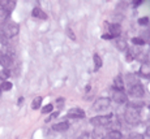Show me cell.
<instances>
[{"mask_svg":"<svg viewBox=\"0 0 150 139\" xmlns=\"http://www.w3.org/2000/svg\"><path fill=\"white\" fill-rule=\"evenodd\" d=\"M1 33L7 39L14 38V37L18 35V33H20V26L13 21H7L4 25H3Z\"/></svg>","mask_w":150,"mask_h":139,"instance_id":"6da1fadb","label":"cell"},{"mask_svg":"<svg viewBox=\"0 0 150 139\" xmlns=\"http://www.w3.org/2000/svg\"><path fill=\"white\" fill-rule=\"evenodd\" d=\"M114 114H106V116H96V117L90 118V124L96 127H106L110 126Z\"/></svg>","mask_w":150,"mask_h":139,"instance_id":"7a4b0ae2","label":"cell"},{"mask_svg":"<svg viewBox=\"0 0 150 139\" xmlns=\"http://www.w3.org/2000/svg\"><path fill=\"white\" fill-rule=\"evenodd\" d=\"M124 118H125V121L129 125H138L140 124V114L134 109H128L125 112V114H124Z\"/></svg>","mask_w":150,"mask_h":139,"instance_id":"3957f363","label":"cell"},{"mask_svg":"<svg viewBox=\"0 0 150 139\" xmlns=\"http://www.w3.org/2000/svg\"><path fill=\"white\" fill-rule=\"evenodd\" d=\"M129 95L133 98H142L144 95H145V88H144L142 85H140V83H134V85L131 86V88H129Z\"/></svg>","mask_w":150,"mask_h":139,"instance_id":"277c9868","label":"cell"},{"mask_svg":"<svg viewBox=\"0 0 150 139\" xmlns=\"http://www.w3.org/2000/svg\"><path fill=\"white\" fill-rule=\"evenodd\" d=\"M110 104H111V99L110 98H99L97 101H94L93 108L96 111H105V109H107L110 107Z\"/></svg>","mask_w":150,"mask_h":139,"instance_id":"5b68a950","label":"cell"},{"mask_svg":"<svg viewBox=\"0 0 150 139\" xmlns=\"http://www.w3.org/2000/svg\"><path fill=\"white\" fill-rule=\"evenodd\" d=\"M112 100L117 104H125L128 103V98H127L125 92L120 91V90H114L112 92Z\"/></svg>","mask_w":150,"mask_h":139,"instance_id":"8992f818","label":"cell"},{"mask_svg":"<svg viewBox=\"0 0 150 139\" xmlns=\"http://www.w3.org/2000/svg\"><path fill=\"white\" fill-rule=\"evenodd\" d=\"M13 64V60H12V56L8 53H0V65L3 66L4 69H8L11 68Z\"/></svg>","mask_w":150,"mask_h":139,"instance_id":"52a82bcc","label":"cell"},{"mask_svg":"<svg viewBox=\"0 0 150 139\" xmlns=\"http://www.w3.org/2000/svg\"><path fill=\"white\" fill-rule=\"evenodd\" d=\"M0 7L4 8L8 13H12V11L16 7V1L14 0H12V1L11 0H0Z\"/></svg>","mask_w":150,"mask_h":139,"instance_id":"ba28073f","label":"cell"},{"mask_svg":"<svg viewBox=\"0 0 150 139\" xmlns=\"http://www.w3.org/2000/svg\"><path fill=\"white\" fill-rule=\"evenodd\" d=\"M108 31H110L108 34L112 37V38H117V37L122 34V26H120L119 24H111L110 25Z\"/></svg>","mask_w":150,"mask_h":139,"instance_id":"9c48e42d","label":"cell"},{"mask_svg":"<svg viewBox=\"0 0 150 139\" xmlns=\"http://www.w3.org/2000/svg\"><path fill=\"white\" fill-rule=\"evenodd\" d=\"M68 117L69 118H83L85 117V112L80 108H72L68 111Z\"/></svg>","mask_w":150,"mask_h":139,"instance_id":"30bf717a","label":"cell"},{"mask_svg":"<svg viewBox=\"0 0 150 139\" xmlns=\"http://www.w3.org/2000/svg\"><path fill=\"white\" fill-rule=\"evenodd\" d=\"M31 16L35 17V18H41V20H47V14L42 11V8L39 7H35L33 9V12H31Z\"/></svg>","mask_w":150,"mask_h":139,"instance_id":"8fae6325","label":"cell"},{"mask_svg":"<svg viewBox=\"0 0 150 139\" xmlns=\"http://www.w3.org/2000/svg\"><path fill=\"white\" fill-rule=\"evenodd\" d=\"M69 129V124L67 121H63V122H57L52 125V130L55 131H65V130Z\"/></svg>","mask_w":150,"mask_h":139,"instance_id":"7c38bea8","label":"cell"},{"mask_svg":"<svg viewBox=\"0 0 150 139\" xmlns=\"http://www.w3.org/2000/svg\"><path fill=\"white\" fill-rule=\"evenodd\" d=\"M114 87H115V90H120V91L124 90V81H123L122 76H117L114 79Z\"/></svg>","mask_w":150,"mask_h":139,"instance_id":"4fadbf2b","label":"cell"},{"mask_svg":"<svg viewBox=\"0 0 150 139\" xmlns=\"http://www.w3.org/2000/svg\"><path fill=\"white\" fill-rule=\"evenodd\" d=\"M140 74H141L142 77L149 78V76H150V66H149L148 62H144L142 65H141V68H140Z\"/></svg>","mask_w":150,"mask_h":139,"instance_id":"5bb4252c","label":"cell"},{"mask_svg":"<svg viewBox=\"0 0 150 139\" xmlns=\"http://www.w3.org/2000/svg\"><path fill=\"white\" fill-rule=\"evenodd\" d=\"M9 16H11V13H8L7 11L4 9V8H1V7H0V24H1V25H4L5 22L8 21V18H9Z\"/></svg>","mask_w":150,"mask_h":139,"instance_id":"9a60e30c","label":"cell"},{"mask_svg":"<svg viewBox=\"0 0 150 139\" xmlns=\"http://www.w3.org/2000/svg\"><path fill=\"white\" fill-rule=\"evenodd\" d=\"M116 48L123 52H125L128 50V44H127L125 39H116Z\"/></svg>","mask_w":150,"mask_h":139,"instance_id":"2e32d148","label":"cell"},{"mask_svg":"<svg viewBox=\"0 0 150 139\" xmlns=\"http://www.w3.org/2000/svg\"><path fill=\"white\" fill-rule=\"evenodd\" d=\"M93 139H105L106 138V133L103 130H100V127H98L97 130H94L93 134H91Z\"/></svg>","mask_w":150,"mask_h":139,"instance_id":"e0dca14e","label":"cell"},{"mask_svg":"<svg viewBox=\"0 0 150 139\" xmlns=\"http://www.w3.org/2000/svg\"><path fill=\"white\" fill-rule=\"evenodd\" d=\"M108 139H122V133L120 130H110L107 133Z\"/></svg>","mask_w":150,"mask_h":139,"instance_id":"ac0fdd59","label":"cell"},{"mask_svg":"<svg viewBox=\"0 0 150 139\" xmlns=\"http://www.w3.org/2000/svg\"><path fill=\"white\" fill-rule=\"evenodd\" d=\"M93 61H94V69H96V70L102 68V59H100V56L98 53H94Z\"/></svg>","mask_w":150,"mask_h":139,"instance_id":"d6986e66","label":"cell"},{"mask_svg":"<svg viewBox=\"0 0 150 139\" xmlns=\"http://www.w3.org/2000/svg\"><path fill=\"white\" fill-rule=\"evenodd\" d=\"M42 105V96H37L35 99L31 101V108L34 109V111H37V109H39Z\"/></svg>","mask_w":150,"mask_h":139,"instance_id":"ffe728a7","label":"cell"},{"mask_svg":"<svg viewBox=\"0 0 150 139\" xmlns=\"http://www.w3.org/2000/svg\"><path fill=\"white\" fill-rule=\"evenodd\" d=\"M128 107H129V109H134V111H137V109L142 108L144 103L142 101H131V103H128Z\"/></svg>","mask_w":150,"mask_h":139,"instance_id":"44dd1931","label":"cell"},{"mask_svg":"<svg viewBox=\"0 0 150 139\" xmlns=\"http://www.w3.org/2000/svg\"><path fill=\"white\" fill-rule=\"evenodd\" d=\"M13 87L12 82H9V81H4V82L1 83V86H0V90L1 91H11Z\"/></svg>","mask_w":150,"mask_h":139,"instance_id":"7402d4cb","label":"cell"},{"mask_svg":"<svg viewBox=\"0 0 150 139\" xmlns=\"http://www.w3.org/2000/svg\"><path fill=\"white\" fill-rule=\"evenodd\" d=\"M11 76V72L8 70V69H4V70H0V81H7L8 78H9Z\"/></svg>","mask_w":150,"mask_h":139,"instance_id":"603a6c76","label":"cell"},{"mask_svg":"<svg viewBox=\"0 0 150 139\" xmlns=\"http://www.w3.org/2000/svg\"><path fill=\"white\" fill-rule=\"evenodd\" d=\"M52 109H54V105L52 104H47V105H45L42 108V113H51V112H52Z\"/></svg>","mask_w":150,"mask_h":139,"instance_id":"cb8c5ba5","label":"cell"},{"mask_svg":"<svg viewBox=\"0 0 150 139\" xmlns=\"http://www.w3.org/2000/svg\"><path fill=\"white\" fill-rule=\"evenodd\" d=\"M132 42H133V44H136V46H144L146 43V40L142 39V38H133Z\"/></svg>","mask_w":150,"mask_h":139,"instance_id":"d4e9b609","label":"cell"},{"mask_svg":"<svg viewBox=\"0 0 150 139\" xmlns=\"http://www.w3.org/2000/svg\"><path fill=\"white\" fill-rule=\"evenodd\" d=\"M125 52H127V61L131 62L132 60H134V53H133V52H132L131 50H127Z\"/></svg>","mask_w":150,"mask_h":139,"instance_id":"484cf974","label":"cell"},{"mask_svg":"<svg viewBox=\"0 0 150 139\" xmlns=\"http://www.w3.org/2000/svg\"><path fill=\"white\" fill-rule=\"evenodd\" d=\"M129 139H144V135L140 134V133H132L129 135Z\"/></svg>","mask_w":150,"mask_h":139,"instance_id":"4316f807","label":"cell"},{"mask_svg":"<svg viewBox=\"0 0 150 139\" xmlns=\"http://www.w3.org/2000/svg\"><path fill=\"white\" fill-rule=\"evenodd\" d=\"M138 24L142 26H146L149 24V17H141V18L138 20Z\"/></svg>","mask_w":150,"mask_h":139,"instance_id":"83f0119b","label":"cell"},{"mask_svg":"<svg viewBox=\"0 0 150 139\" xmlns=\"http://www.w3.org/2000/svg\"><path fill=\"white\" fill-rule=\"evenodd\" d=\"M67 34H68V37H69V38H71L72 40L76 39V35H74V33L72 31V29H67Z\"/></svg>","mask_w":150,"mask_h":139,"instance_id":"f1b7e54d","label":"cell"},{"mask_svg":"<svg viewBox=\"0 0 150 139\" xmlns=\"http://www.w3.org/2000/svg\"><path fill=\"white\" fill-rule=\"evenodd\" d=\"M57 116H59V112H55V113H52V114H51V116H50V117H48L47 122H50V121H51V120H52V118H56V117H57Z\"/></svg>","mask_w":150,"mask_h":139,"instance_id":"f546056e","label":"cell"},{"mask_svg":"<svg viewBox=\"0 0 150 139\" xmlns=\"http://www.w3.org/2000/svg\"><path fill=\"white\" fill-rule=\"evenodd\" d=\"M102 39H105V40H110V39H114V38H112V37L110 35V34H103V35H102Z\"/></svg>","mask_w":150,"mask_h":139,"instance_id":"4dcf8cb0","label":"cell"},{"mask_svg":"<svg viewBox=\"0 0 150 139\" xmlns=\"http://www.w3.org/2000/svg\"><path fill=\"white\" fill-rule=\"evenodd\" d=\"M57 105H59V107L64 105V99H62V98H60V99H57Z\"/></svg>","mask_w":150,"mask_h":139,"instance_id":"1f68e13d","label":"cell"},{"mask_svg":"<svg viewBox=\"0 0 150 139\" xmlns=\"http://www.w3.org/2000/svg\"><path fill=\"white\" fill-rule=\"evenodd\" d=\"M142 3L144 1H141V0H137V1H133V5H134V7H140Z\"/></svg>","mask_w":150,"mask_h":139,"instance_id":"d6a6232c","label":"cell"},{"mask_svg":"<svg viewBox=\"0 0 150 139\" xmlns=\"http://www.w3.org/2000/svg\"><path fill=\"white\" fill-rule=\"evenodd\" d=\"M22 103H24V98H20V99H18V103H17V104H18V105H21Z\"/></svg>","mask_w":150,"mask_h":139,"instance_id":"836d02e7","label":"cell"},{"mask_svg":"<svg viewBox=\"0 0 150 139\" xmlns=\"http://www.w3.org/2000/svg\"><path fill=\"white\" fill-rule=\"evenodd\" d=\"M149 135H150V127L148 126L146 127V137H149Z\"/></svg>","mask_w":150,"mask_h":139,"instance_id":"e575fe53","label":"cell"},{"mask_svg":"<svg viewBox=\"0 0 150 139\" xmlns=\"http://www.w3.org/2000/svg\"><path fill=\"white\" fill-rule=\"evenodd\" d=\"M0 94H1V91H0Z\"/></svg>","mask_w":150,"mask_h":139,"instance_id":"d590c367","label":"cell"}]
</instances>
